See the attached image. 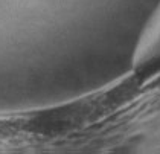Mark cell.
I'll use <instances>...</instances> for the list:
<instances>
[{
    "mask_svg": "<svg viewBox=\"0 0 160 154\" xmlns=\"http://www.w3.org/2000/svg\"><path fill=\"white\" fill-rule=\"evenodd\" d=\"M160 50V3L152 12L151 18L145 24V29L139 38V43L134 50L136 66L145 64L147 61L152 59Z\"/></svg>",
    "mask_w": 160,
    "mask_h": 154,
    "instance_id": "1",
    "label": "cell"
}]
</instances>
